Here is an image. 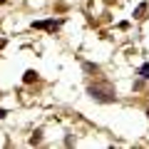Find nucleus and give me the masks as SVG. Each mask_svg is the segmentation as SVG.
I'll list each match as a JSON object with an SVG mask.
<instances>
[{"mask_svg":"<svg viewBox=\"0 0 149 149\" xmlns=\"http://www.w3.org/2000/svg\"><path fill=\"white\" fill-rule=\"evenodd\" d=\"M139 74H142V80H149V62L139 67Z\"/></svg>","mask_w":149,"mask_h":149,"instance_id":"obj_7","label":"nucleus"},{"mask_svg":"<svg viewBox=\"0 0 149 149\" xmlns=\"http://www.w3.org/2000/svg\"><path fill=\"white\" fill-rule=\"evenodd\" d=\"M40 142H42V132L37 129V132H35V134L30 137V144H40Z\"/></svg>","mask_w":149,"mask_h":149,"instance_id":"obj_6","label":"nucleus"},{"mask_svg":"<svg viewBox=\"0 0 149 149\" xmlns=\"http://www.w3.org/2000/svg\"><path fill=\"white\" fill-rule=\"evenodd\" d=\"M32 27H35V30H50V32H55L60 27V22H55V20H40V22H32Z\"/></svg>","mask_w":149,"mask_h":149,"instance_id":"obj_2","label":"nucleus"},{"mask_svg":"<svg viewBox=\"0 0 149 149\" xmlns=\"http://www.w3.org/2000/svg\"><path fill=\"white\" fill-rule=\"evenodd\" d=\"M147 3H139V5L137 8H134V20H142V17H144V13H147Z\"/></svg>","mask_w":149,"mask_h":149,"instance_id":"obj_3","label":"nucleus"},{"mask_svg":"<svg viewBox=\"0 0 149 149\" xmlns=\"http://www.w3.org/2000/svg\"><path fill=\"white\" fill-rule=\"evenodd\" d=\"M5 114H8V112H5V109H0V119H3V117H5Z\"/></svg>","mask_w":149,"mask_h":149,"instance_id":"obj_8","label":"nucleus"},{"mask_svg":"<svg viewBox=\"0 0 149 149\" xmlns=\"http://www.w3.org/2000/svg\"><path fill=\"white\" fill-rule=\"evenodd\" d=\"M0 3H5V0H0Z\"/></svg>","mask_w":149,"mask_h":149,"instance_id":"obj_10","label":"nucleus"},{"mask_svg":"<svg viewBox=\"0 0 149 149\" xmlns=\"http://www.w3.org/2000/svg\"><path fill=\"white\" fill-rule=\"evenodd\" d=\"M147 117H149V109H147Z\"/></svg>","mask_w":149,"mask_h":149,"instance_id":"obj_9","label":"nucleus"},{"mask_svg":"<svg viewBox=\"0 0 149 149\" xmlns=\"http://www.w3.org/2000/svg\"><path fill=\"white\" fill-rule=\"evenodd\" d=\"M35 80H37V72H35V70H27V72L22 74V82H25V85H32Z\"/></svg>","mask_w":149,"mask_h":149,"instance_id":"obj_4","label":"nucleus"},{"mask_svg":"<svg viewBox=\"0 0 149 149\" xmlns=\"http://www.w3.org/2000/svg\"><path fill=\"white\" fill-rule=\"evenodd\" d=\"M82 67H85V72H92V74L100 72V67H97V65H92V62H82Z\"/></svg>","mask_w":149,"mask_h":149,"instance_id":"obj_5","label":"nucleus"},{"mask_svg":"<svg viewBox=\"0 0 149 149\" xmlns=\"http://www.w3.org/2000/svg\"><path fill=\"white\" fill-rule=\"evenodd\" d=\"M87 92H90L92 100L102 102V104H109V102L117 100V92H114V87H112L109 82H95V85L87 87Z\"/></svg>","mask_w":149,"mask_h":149,"instance_id":"obj_1","label":"nucleus"},{"mask_svg":"<svg viewBox=\"0 0 149 149\" xmlns=\"http://www.w3.org/2000/svg\"><path fill=\"white\" fill-rule=\"evenodd\" d=\"M0 97H3V95H0Z\"/></svg>","mask_w":149,"mask_h":149,"instance_id":"obj_11","label":"nucleus"}]
</instances>
